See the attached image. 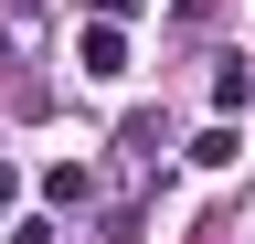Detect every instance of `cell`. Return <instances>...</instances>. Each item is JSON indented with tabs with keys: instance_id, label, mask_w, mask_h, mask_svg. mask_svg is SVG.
<instances>
[{
	"instance_id": "1",
	"label": "cell",
	"mask_w": 255,
	"mask_h": 244,
	"mask_svg": "<svg viewBox=\"0 0 255 244\" xmlns=\"http://www.w3.org/2000/svg\"><path fill=\"white\" fill-rule=\"evenodd\" d=\"M75 64H85V75H128V32H117V21H85Z\"/></svg>"
},
{
	"instance_id": "2",
	"label": "cell",
	"mask_w": 255,
	"mask_h": 244,
	"mask_svg": "<svg viewBox=\"0 0 255 244\" xmlns=\"http://www.w3.org/2000/svg\"><path fill=\"white\" fill-rule=\"evenodd\" d=\"M43 191H53L64 212H85V202H96V170H85V160H53V170H43Z\"/></svg>"
},
{
	"instance_id": "3",
	"label": "cell",
	"mask_w": 255,
	"mask_h": 244,
	"mask_svg": "<svg viewBox=\"0 0 255 244\" xmlns=\"http://www.w3.org/2000/svg\"><path fill=\"white\" fill-rule=\"evenodd\" d=\"M191 160H202V170H234V160H245V138H234V128H202V138H191Z\"/></svg>"
},
{
	"instance_id": "4",
	"label": "cell",
	"mask_w": 255,
	"mask_h": 244,
	"mask_svg": "<svg viewBox=\"0 0 255 244\" xmlns=\"http://www.w3.org/2000/svg\"><path fill=\"white\" fill-rule=\"evenodd\" d=\"M11 244H64V223H43V212H21V223H11Z\"/></svg>"
},
{
	"instance_id": "5",
	"label": "cell",
	"mask_w": 255,
	"mask_h": 244,
	"mask_svg": "<svg viewBox=\"0 0 255 244\" xmlns=\"http://www.w3.org/2000/svg\"><path fill=\"white\" fill-rule=\"evenodd\" d=\"M11 202H21V180H11V170H0V212H11Z\"/></svg>"
},
{
	"instance_id": "6",
	"label": "cell",
	"mask_w": 255,
	"mask_h": 244,
	"mask_svg": "<svg viewBox=\"0 0 255 244\" xmlns=\"http://www.w3.org/2000/svg\"><path fill=\"white\" fill-rule=\"evenodd\" d=\"M0 64H11V21H0Z\"/></svg>"
}]
</instances>
